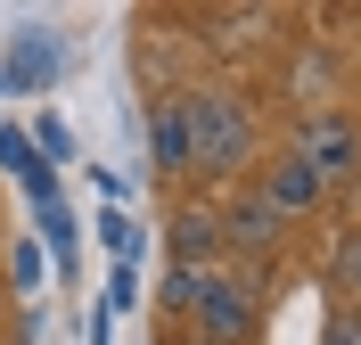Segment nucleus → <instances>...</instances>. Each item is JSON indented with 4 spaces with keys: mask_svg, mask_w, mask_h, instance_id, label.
<instances>
[{
    "mask_svg": "<svg viewBox=\"0 0 361 345\" xmlns=\"http://www.w3.org/2000/svg\"><path fill=\"white\" fill-rule=\"evenodd\" d=\"M164 313L197 321V345H247L263 329L255 288L230 279V272H164Z\"/></svg>",
    "mask_w": 361,
    "mask_h": 345,
    "instance_id": "obj_1",
    "label": "nucleus"
},
{
    "mask_svg": "<svg viewBox=\"0 0 361 345\" xmlns=\"http://www.w3.org/2000/svg\"><path fill=\"white\" fill-rule=\"evenodd\" d=\"M189 123V173H247L255 164V115L238 91H180Z\"/></svg>",
    "mask_w": 361,
    "mask_h": 345,
    "instance_id": "obj_2",
    "label": "nucleus"
},
{
    "mask_svg": "<svg viewBox=\"0 0 361 345\" xmlns=\"http://www.w3.org/2000/svg\"><path fill=\"white\" fill-rule=\"evenodd\" d=\"M288 157L304 164L320 189H329V181H345V173L361 164V123H353V115H337V107H320L312 123L295 132V148H288Z\"/></svg>",
    "mask_w": 361,
    "mask_h": 345,
    "instance_id": "obj_3",
    "label": "nucleus"
},
{
    "mask_svg": "<svg viewBox=\"0 0 361 345\" xmlns=\"http://www.w3.org/2000/svg\"><path fill=\"white\" fill-rule=\"evenodd\" d=\"M214 255H222V214L180 206L173 214V272H214Z\"/></svg>",
    "mask_w": 361,
    "mask_h": 345,
    "instance_id": "obj_4",
    "label": "nucleus"
},
{
    "mask_svg": "<svg viewBox=\"0 0 361 345\" xmlns=\"http://www.w3.org/2000/svg\"><path fill=\"white\" fill-rule=\"evenodd\" d=\"M214 214H222V247H247V255H271V247H279V214H271L255 189H238V198L214 206Z\"/></svg>",
    "mask_w": 361,
    "mask_h": 345,
    "instance_id": "obj_5",
    "label": "nucleus"
},
{
    "mask_svg": "<svg viewBox=\"0 0 361 345\" xmlns=\"http://www.w3.org/2000/svg\"><path fill=\"white\" fill-rule=\"evenodd\" d=\"M255 198H263V206L279 214V222H295V214H312V206H320V181H312V173H304L295 157H279V164H263Z\"/></svg>",
    "mask_w": 361,
    "mask_h": 345,
    "instance_id": "obj_6",
    "label": "nucleus"
},
{
    "mask_svg": "<svg viewBox=\"0 0 361 345\" xmlns=\"http://www.w3.org/2000/svg\"><path fill=\"white\" fill-rule=\"evenodd\" d=\"M148 164H157L164 181H180V173H189V123H180V91L148 107Z\"/></svg>",
    "mask_w": 361,
    "mask_h": 345,
    "instance_id": "obj_7",
    "label": "nucleus"
},
{
    "mask_svg": "<svg viewBox=\"0 0 361 345\" xmlns=\"http://www.w3.org/2000/svg\"><path fill=\"white\" fill-rule=\"evenodd\" d=\"M58 74V42L49 33H17V58H0V91H42Z\"/></svg>",
    "mask_w": 361,
    "mask_h": 345,
    "instance_id": "obj_8",
    "label": "nucleus"
},
{
    "mask_svg": "<svg viewBox=\"0 0 361 345\" xmlns=\"http://www.w3.org/2000/svg\"><path fill=\"white\" fill-rule=\"evenodd\" d=\"M0 164H8V173L33 189V206H58V181H49V164L33 157V140H25V132H8V123H0Z\"/></svg>",
    "mask_w": 361,
    "mask_h": 345,
    "instance_id": "obj_9",
    "label": "nucleus"
},
{
    "mask_svg": "<svg viewBox=\"0 0 361 345\" xmlns=\"http://www.w3.org/2000/svg\"><path fill=\"white\" fill-rule=\"evenodd\" d=\"M33 157H42V164H66V157H74V132L58 123V115H42V132H33Z\"/></svg>",
    "mask_w": 361,
    "mask_h": 345,
    "instance_id": "obj_10",
    "label": "nucleus"
},
{
    "mask_svg": "<svg viewBox=\"0 0 361 345\" xmlns=\"http://www.w3.org/2000/svg\"><path fill=\"white\" fill-rule=\"evenodd\" d=\"M99 230H107V247H115V263H132V238H140V230L123 222V214H115V206L99 214Z\"/></svg>",
    "mask_w": 361,
    "mask_h": 345,
    "instance_id": "obj_11",
    "label": "nucleus"
},
{
    "mask_svg": "<svg viewBox=\"0 0 361 345\" xmlns=\"http://www.w3.org/2000/svg\"><path fill=\"white\" fill-rule=\"evenodd\" d=\"M42 230H49V247H58V263H74V222L58 206H42Z\"/></svg>",
    "mask_w": 361,
    "mask_h": 345,
    "instance_id": "obj_12",
    "label": "nucleus"
},
{
    "mask_svg": "<svg viewBox=\"0 0 361 345\" xmlns=\"http://www.w3.org/2000/svg\"><path fill=\"white\" fill-rule=\"evenodd\" d=\"M320 345H361V313H329V329H320Z\"/></svg>",
    "mask_w": 361,
    "mask_h": 345,
    "instance_id": "obj_13",
    "label": "nucleus"
},
{
    "mask_svg": "<svg viewBox=\"0 0 361 345\" xmlns=\"http://www.w3.org/2000/svg\"><path fill=\"white\" fill-rule=\"evenodd\" d=\"M140 304V279H132V263H115V313H132Z\"/></svg>",
    "mask_w": 361,
    "mask_h": 345,
    "instance_id": "obj_14",
    "label": "nucleus"
},
{
    "mask_svg": "<svg viewBox=\"0 0 361 345\" xmlns=\"http://www.w3.org/2000/svg\"><path fill=\"white\" fill-rule=\"evenodd\" d=\"M345 272H353V296H361V238L345 247Z\"/></svg>",
    "mask_w": 361,
    "mask_h": 345,
    "instance_id": "obj_15",
    "label": "nucleus"
},
{
    "mask_svg": "<svg viewBox=\"0 0 361 345\" xmlns=\"http://www.w3.org/2000/svg\"><path fill=\"white\" fill-rule=\"evenodd\" d=\"M180 345H197V337H180Z\"/></svg>",
    "mask_w": 361,
    "mask_h": 345,
    "instance_id": "obj_16",
    "label": "nucleus"
}]
</instances>
